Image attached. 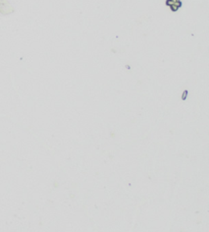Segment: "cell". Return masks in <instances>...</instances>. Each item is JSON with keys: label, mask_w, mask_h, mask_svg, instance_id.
Instances as JSON below:
<instances>
[{"label": "cell", "mask_w": 209, "mask_h": 232, "mask_svg": "<svg viewBox=\"0 0 209 232\" xmlns=\"http://www.w3.org/2000/svg\"><path fill=\"white\" fill-rule=\"evenodd\" d=\"M166 5L170 6L172 11H177L182 6L181 0H166Z\"/></svg>", "instance_id": "6da1fadb"}]
</instances>
